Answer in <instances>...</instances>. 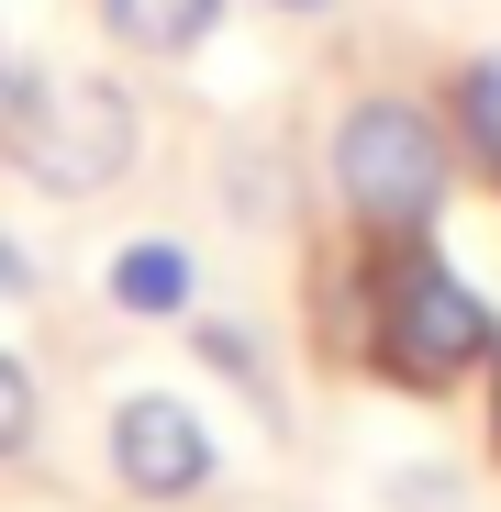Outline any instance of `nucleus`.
<instances>
[{
	"instance_id": "0eeeda50",
	"label": "nucleus",
	"mask_w": 501,
	"mask_h": 512,
	"mask_svg": "<svg viewBox=\"0 0 501 512\" xmlns=\"http://www.w3.org/2000/svg\"><path fill=\"white\" fill-rule=\"evenodd\" d=\"M190 346H201V368L212 379H234L245 401H257V423H279L290 401H279V379H268V346H257V323H234V312H201L190 323Z\"/></svg>"
},
{
	"instance_id": "1a4fd4ad",
	"label": "nucleus",
	"mask_w": 501,
	"mask_h": 512,
	"mask_svg": "<svg viewBox=\"0 0 501 512\" xmlns=\"http://www.w3.org/2000/svg\"><path fill=\"white\" fill-rule=\"evenodd\" d=\"M212 201H223L234 223H279L290 179H279V156H268V145H223V179H212Z\"/></svg>"
},
{
	"instance_id": "f257e3e1",
	"label": "nucleus",
	"mask_w": 501,
	"mask_h": 512,
	"mask_svg": "<svg viewBox=\"0 0 501 512\" xmlns=\"http://www.w3.org/2000/svg\"><path fill=\"white\" fill-rule=\"evenodd\" d=\"M368 346H379V368L412 401H435V390L501 368V312L446 268L424 234H390V245H368Z\"/></svg>"
},
{
	"instance_id": "f8f14e48",
	"label": "nucleus",
	"mask_w": 501,
	"mask_h": 512,
	"mask_svg": "<svg viewBox=\"0 0 501 512\" xmlns=\"http://www.w3.org/2000/svg\"><path fill=\"white\" fill-rule=\"evenodd\" d=\"M23 90H34V56L12 45V23H0V134H12V112H23Z\"/></svg>"
},
{
	"instance_id": "4468645a",
	"label": "nucleus",
	"mask_w": 501,
	"mask_h": 512,
	"mask_svg": "<svg viewBox=\"0 0 501 512\" xmlns=\"http://www.w3.org/2000/svg\"><path fill=\"white\" fill-rule=\"evenodd\" d=\"M268 12H334V0H268Z\"/></svg>"
},
{
	"instance_id": "20e7f679",
	"label": "nucleus",
	"mask_w": 501,
	"mask_h": 512,
	"mask_svg": "<svg viewBox=\"0 0 501 512\" xmlns=\"http://www.w3.org/2000/svg\"><path fill=\"white\" fill-rule=\"evenodd\" d=\"M101 446H112V479H123L134 501H201L212 468H223L212 423H201L190 401H167V390H123Z\"/></svg>"
},
{
	"instance_id": "ddd939ff",
	"label": "nucleus",
	"mask_w": 501,
	"mask_h": 512,
	"mask_svg": "<svg viewBox=\"0 0 501 512\" xmlns=\"http://www.w3.org/2000/svg\"><path fill=\"white\" fill-rule=\"evenodd\" d=\"M0 301H34V256H23L12 234H0Z\"/></svg>"
},
{
	"instance_id": "6e6552de",
	"label": "nucleus",
	"mask_w": 501,
	"mask_h": 512,
	"mask_svg": "<svg viewBox=\"0 0 501 512\" xmlns=\"http://www.w3.org/2000/svg\"><path fill=\"white\" fill-rule=\"evenodd\" d=\"M446 123H457V145L501 179V45L490 56H468L457 78H446Z\"/></svg>"
},
{
	"instance_id": "9d476101",
	"label": "nucleus",
	"mask_w": 501,
	"mask_h": 512,
	"mask_svg": "<svg viewBox=\"0 0 501 512\" xmlns=\"http://www.w3.org/2000/svg\"><path fill=\"white\" fill-rule=\"evenodd\" d=\"M34 435H45V390H34V368L12 346H0V468H23Z\"/></svg>"
},
{
	"instance_id": "7ed1b4c3",
	"label": "nucleus",
	"mask_w": 501,
	"mask_h": 512,
	"mask_svg": "<svg viewBox=\"0 0 501 512\" xmlns=\"http://www.w3.org/2000/svg\"><path fill=\"white\" fill-rule=\"evenodd\" d=\"M12 167L45 190V201H101L134 179V156H145V112L112 67H34V90L12 112Z\"/></svg>"
},
{
	"instance_id": "f03ea898",
	"label": "nucleus",
	"mask_w": 501,
	"mask_h": 512,
	"mask_svg": "<svg viewBox=\"0 0 501 512\" xmlns=\"http://www.w3.org/2000/svg\"><path fill=\"white\" fill-rule=\"evenodd\" d=\"M323 179H334V201L357 212L368 245H390V234H435V212L457 201V145H446V123H435L424 101L368 90V101H346V123H334Z\"/></svg>"
},
{
	"instance_id": "9b49d317",
	"label": "nucleus",
	"mask_w": 501,
	"mask_h": 512,
	"mask_svg": "<svg viewBox=\"0 0 501 512\" xmlns=\"http://www.w3.org/2000/svg\"><path fill=\"white\" fill-rule=\"evenodd\" d=\"M379 512H468V479L412 457V468H379Z\"/></svg>"
},
{
	"instance_id": "39448f33",
	"label": "nucleus",
	"mask_w": 501,
	"mask_h": 512,
	"mask_svg": "<svg viewBox=\"0 0 501 512\" xmlns=\"http://www.w3.org/2000/svg\"><path fill=\"white\" fill-rule=\"evenodd\" d=\"M223 12H234V0H101V34L123 56H145V67H190L223 34Z\"/></svg>"
},
{
	"instance_id": "423d86ee",
	"label": "nucleus",
	"mask_w": 501,
	"mask_h": 512,
	"mask_svg": "<svg viewBox=\"0 0 501 512\" xmlns=\"http://www.w3.org/2000/svg\"><path fill=\"white\" fill-rule=\"evenodd\" d=\"M112 312H134V323H167V312H190V290H201V256L179 245V234H134V245H112Z\"/></svg>"
}]
</instances>
